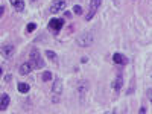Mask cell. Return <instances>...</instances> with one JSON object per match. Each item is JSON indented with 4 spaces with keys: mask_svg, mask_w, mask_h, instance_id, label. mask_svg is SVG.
I'll return each mask as SVG.
<instances>
[{
    "mask_svg": "<svg viewBox=\"0 0 152 114\" xmlns=\"http://www.w3.org/2000/svg\"><path fill=\"white\" fill-rule=\"evenodd\" d=\"M148 97H149L151 104H152V88H149V90H148Z\"/></svg>",
    "mask_w": 152,
    "mask_h": 114,
    "instance_id": "obj_18",
    "label": "cell"
},
{
    "mask_svg": "<svg viewBox=\"0 0 152 114\" xmlns=\"http://www.w3.org/2000/svg\"><path fill=\"white\" fill-rule=\"evenodd\" d=\"M46 56L52 61V62H55V64H58V55L53 52V50H46Z\"/></svg>",
    "mask_w": 152,
    "mask_h": 114,
    "instance_id": "obj_14",
    "label": "cell"
},
{
    "mask_svg": "<svg viewBox=\"0 0 152 114\" xmlns=\"http://www.w3.org/2000/svg\"><path fill=\"white\" fill-rule=\"evenodd\" d=\"M32 69H34V66L31 64V62H24V64H21L20 66V69H18V73L20 75H29L31 72H32Z\"/></svg>",
    "mask_w": 152,
    "mask_h": 114,
    "instance_id": "obj_9",
    "label": "cell"
},
{
    "mask_svg": "<svg viewBox=\"0 0 152 114\" xmlns=\"http://www.w3.org/2000/svg\"><path fill=\"white\" fill-rule=\"evenodd\" d=\"M113 61H114V64H119V66H126L129 62L128 58H126L123 53H119V52L113 55Z\"/></svg>",
    "mask_w": 152,
    "mask_h": 114,
    "instance_id": "obj_6",
    "label": "cell"
},
{
    "mask_svg": "<svg viewBox=\"0 0 152 114\" xmlns=\"http://www.w3.org/2000/svg\"><path fill=\"white\" fill-rule=\"evenodd\" d=\"M17 88H18V91L21 93V94H26L29 90H31V87H29V84H26V82H20L18 85H17Z\"/></svg>",
    "mask_w": 152,
    "mask_h": 114,
    "instance_id": "obj_13",
    "label": "cell"
},
{
    "mask_svg": "<svg viewBox=\"0 0 152 114\" xmlns=\"http://www.w3.org/2000/svg\"><path fill=\"white\" fill-rule=\"evenodd\" d=\"M52 78H53V75H52V72H49V70H46V72L43 73V76H41V79H43L44 82L52 81Z\"/></svg>",
    "mask_w": 152,
    "mask_h": 114,
    "instance_id": "obj_15",
    "label": "cell"
},
{
    "mask_svg": "<svg viewBox=\"0 0 152 114\" xmlns=\"http://www.w3.org/2000/svg\"><path fill=\"white\" fill-rule=\"evenodd\" d=\"M62 26H64V18H52L49 21V31L52 32L53 35H58L59 31L62 29Z\"/></svg>",
    "mask_w": 152,
    "mask_h": 114,
    "instance_id": "obj_3",
    "label": "cell"
},
{
    "mask_svg": "<svg viewBox=\"0 0 152 114\" xmlns=\"http://www.w3.org/2000/svg\"><path fill=\"white\" fill-rule=\"evenodd\" d=\"M0 14H2V15L5 14V6H3V5H2V6H0Z\"/></svg>",
    "mask_w": 152,
    "mask_h": 114,
    "instance_id": "obj_21",
    "label": "cell"
},
{
    "mask_svg": "<svg viewBox=\"0 0 152 114\" xmlns=\"http://www.w3.org/2000/svg\"><path fill=\"white\" fill-rule=\"evenodd\" d=\"M62 91V81H61V78H55V81H53V85H52V93L53 94H59Z\"/></svg>",
    "mask_w": 152,
    "mask_h": 114,
    "instance_id": "obj_8",
    "label": "cell"
},
{
    "mask_svg": "<svg viewBox=\"0 0 152 114\" xmlns=\"http://www.w3.org/2000/svg\"><path fill=\"white\" fill-rule=\"evenodd\" d=\"M87 61H88V58H87V56H82V58H81V62H82V64H85Z\"/></svg>",
    "mask_w": 152,
    "mask_h": 114,
    "instance_id": "obj_20",
    "label": "cell"
},
{
    "mask_svg": "<svg viewBox=\"0 0 152 114\" xmlns=\"http://www.w3.org/2000/svg\"><path fill=\"white\" fill-rule=\"evenodd\" d=\"M138 113H140V114H145V113H146V107H140V110H138Z\"/></svg>",
    "mask_w": 152,
    "mask_h": 114,
    "instance_id": "obj_19",
    "label": "cell"
},
{
    "mask_svg": "<svg viewBox=\"0 0 152 114\" xmlns=\"http://www.w3.org/2000/svg\"><path fill=\"white\" fill-rule=\"evenodd\" d=\"M29 58H31V64L34 66V69H43V67H44V61H43L40 52H38L37 49H32V50H31Z\"/></svg>",
    "mask_w": 152,
    "mask_h": 114,
    "instance_id": "obj_1",
    "label": "cell"
},
{
    "mask_svg": "<svg viewBox=\"0 0 152 114\" xmlns=\"http://www.w3.org/2000/svg\"><path fill=\"white\" fill-rule=\"evenodd\" d=\"M66 9V0H53L50 5V12L52 14H58V12Z\"/></svg>",
    "mask_w": 152,
    "mask_h": 114,
    "instance_id": "obj_5",
    "label": "cell"
},
{
    "mask_svg": "<svg viewBox=\"0 0 152 114\" xmlns=\"http://www.w3.org/2000/svg\"><path fill=\"white\" fill-rule=\"evenodd\" d=\"M14 52H15L14 44H5V46L2 47V53H3L5 58H11L12 55H14Z\"/></svg>",
    "mask_w": 152,
    "mask_h": 114,
    "instance_id": "obj_7",
    "label": "cell"
},
{
    "mask_svg": "<svg viewBox=\"0 0 152 114\" xmlns=\"http://www.w3.org/2000/svg\"><path fill=\"white\" fill-rule=\"evenodd\" d=\"M73 12H75V14H78V15H81V14H82V8H81L79 5H76V6L73 8Z\"/></svg>",
    "mask_w": 152,
    "mask_h": 114,
    "instance_id": "obj_17",
    "label": "cell"
},
{
    "mask_svg": "<svg viewBox=\"0 0 152 114\" xmlns=\"http://www.w3.org/2000/svg\"><path fill=\"white\" fill-rule=\"evenodd\" d=\"M9 102H11V99H9V96H8L6 93H2V104H0V110H2V111H5V110L8 108Z\"/></svg>",
    "mask_w": 152,
    "mask_h": 114,
    "instance_id": "obj_12",
    "label": "cell"
},
{
    "mask_svg": "<svg viewBox=\"0 0 152 114\" xmlns=\"http://www.w3.org/2000/svg\"><path fill=\"white\" fill-rule=\"evenodd\" d=\"M9 3L12 5V8H14L15 11L21 12L24 9V0H9Z\"/></svg>",
    "mask_w": 152,
    "mask_h": 114,
    "instance_id": "obj_10",
    "label": "cell"
},
{
    "mask_svg": "<svg viewBox=\"0 0 152 114\" xmlns=\"http://www.w3.org/2000/svg\"><path fill=\"white\" fill-rule=\"evenodd\" d=\"M64 17H67V18H70V17H72V12H69V11H67V12H66V14H64Z\"/></svg>",
    "mask_w": 152,
    "mask_h": 114,
    "instance_id": "obj_22",
    "label": "cell"
},
{
    "mask_svg": "<svg viewBox=\"0 0 152 114\" xmlns=\"http://www.w3.org/2000/svg\"><path fill=\"white\" fill-rule=\"evenodd\" d=\"M100 5H102V0H91V2H90V9H88L87 17H85L87 21L93 20V17L96 15V12H97V9L100 8Z\"/></svg>",
    "mask_w": 152,
    "mask_h": 114,
    "instance_id": "obj_4",
    "label": "cell"
},
{
    "mask_svg": "<svg viewBox=\"0 0 152 114\" xmlns=\"http://www.w3.org/2000/svg\"><path fill=\"white\" fill-rule=\"evenodd\" d=\"M122 87H123V76L120 75V76H117V78L113 81V90L119 91V90H122Z\"/></svg>",
    "mask_w": 152,
    "mask_h": 114,
    "instance_id": "obj_11",
    "label": "cell"
},
{
    "mask_svg": "<svg viewBox=\"0 0 152 114\" xmlns=\"http://www.w3.org/2000/svg\"><path fill=\"white\" fill-rule=\"evenodd\" d=\"M35 29H37V24H35V23H29L28 26H26V32H28V34H32Z\"/></svg>",
    "mask_w": 152,
    "mask_h": 114,
    "instance_id": "obj_16",
    "label": "cell"
},
{
    "mask_svg": "<svg viewBox=\"0 0 152 114\" xmlns=\"http://www.w3.org/2000/svg\"><path fill=\"white\" fill-rule=\"evenodd\" d=\"M94 41V38L90 32H82L78 38H76V43H78V46L81 47H88V46H91Z\"/></svg>",
    "mask_w": 152,
    "mask_h": 114,
    "instance_id": "obj_2",
    "label": "cell"
},
{
    "mask_svg": "<svg viewBox=\"0 0 152 114\" xmlns=\"http://www.w3.org/2000/svg\"><path fill=\"white\" fill-rule=\"evenodd\" d=\"M32 2H34V0H32Z\"/></svg>",
    "mask_w": 152,
    "mask_h": 114,
    "instance_id": "obj_23",
    "label": "cell"
}]
</instances>
